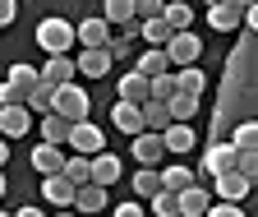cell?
I'll return each mask as SVG.
<instances>
[{
    "instance_id": "cell-17",
    "label": "cell",
    "mask_w": 258,
    "mask_h": 217,
    "mask_svg": "<svg viewBox=\"0 0 258 217\" xmlns=\"http://www.w3.org/2000/svg\"><path fill=\"white\" fill-rule=\"evenodd\" d=\"M79 65V74H92V79H102L106 70H111V51L106 46H83V56L74 60Z\"/></svg>"
},
{
    "instance_id": "cell-20",
    "label": "cell",
    "mask_w": 258,
    "mask_h": 217,
    "mask_svg": "<svg viewBox=\"0 0 258 217\" xmlns=\"http://www.w3.org/2000/svg\"><path fill=\"white\" fill-rule=\"evenodd\" d=\"M79 42L83 46H111V23L97 14V19H83L79 23Z\"/></svg>"
},
{
    "instance_id": "cell-34",
    "label": "cell",
    "mask_w": 258,
    "mask_h": 217,
    "mask_svg": "<svg viewBox=\"0 0 258 217\" xmlns=\"http://www.w3.org/2000/svg\"><path fill=\"white\" fill-rule=\"evenodd\" d=\"M152 212H157V217H184V212H180V194H171V190L152 194Z\"/></svg>"
},
{
    "instance_id": "cell-30",
    "label": "cell",
    "mask_w": 258,
    "mask_h": 217,
    "mask_svg": "<svg viewBox=\"0 0 258 217\" xmlns=\"http://www.w3.org/2000/svg\"><path fill=\"white\" fill-rule=\"evenodd\" d=\"M194 180H199V176H194L189 167H166V171H161V185H166V190L171 194H180V190H189V185Z\"/></svg>"
},
{
    "instance_id": "cell-16",
    "label": "cell",
    "mask_w": 258,
    "mask_h": 217,
    "mask_svg": "<svg viewBox=\"0 0 258 217\" xmlns=\"http://www.w3.org/2000/svg\"><path fill=\"white\" fill-rule=\"evenodd\" d=\"M74 74H79V65L70 56H46V65H42V79L51 83V88H60V83H74Z\"/></svg>"
},
{
    "instance_id": "cell-6",
    "label": "cell",
    "mask_w": 258,
    "mask_h": 217,
    "mask_svg": "<svg viewBox=\"0 0 258 217\" xmlns=\"http://www.w3.org/2000/svg\"><path fill=\"white\" fill-rule=\"evenodd\" d=\"M28 130H32V106H28V102H19V106H0V134H5L10 143L23 139Z\"/></svg>"
},
{
    "instance_id": "cell-14",
    "label": "cell",
    "mask_w": 258,
    "mask_h": 217,
    "mask_svg": "<svg viewBox=\"0 0 258 217\" xmlns=\"http://www.w3.org/2000/svg\"><path fill=\"white\" fill-rule=\"evenodd\" d=\"M208 208H212L208 185H199V180H194L189 190H180V212H184V217H208Z\"/></svg>"
},
{
    "instance_id": "cell-8",
    "label": "cell",
    "mask_w": 258,
    "mask_h": 217,
    "mask_svg": "<svg viewBox=\"0 0 258 217\" xmlns=\"http://www.w3.org/2000/svg\"><path fill=\"white\" fill-rule=\"evenodd\" d=\"M70 148L83 152V157H97V152H106V139H102V130H97L92 120H79L70 130Z\"/></svg>"
},
{
    "instance_id": "cell-24",
    "label": "cell",
    "mask_w": 258,
    "mask_h": 217,
    "mask_svg": "<svg viewBox=\"0 0 258 217\" xmlns=\"http://www.w3.org/2000/svg\"><path fill=\"white\" fill-rule=\"evenodd\" d=\"M143 120H148V130H157V134H166L171 130V106L166 102H143Z\"/></svg>"
},
{
    "instance_id": "cell-50",
    "label": "cell",
    "mask_w": 258,
    "mask_h": 217,
    "mask_svg": "<svg viewBox=\"0 0 258 217\" xmlns=\"http://www.w3.org/2000/svg\"><path fill=\"white\" fill-rule=\"evenodd\" d=\"M208 5H217V0H208Z\"/></svg>"
},
{
    "instance_id": "cell-42",
    "label": "cell",
    "mask_w": 258,
    "mask_h": 217,
    "mask_svg": "<svg viewBox=\"0 0 258 217\" xmlns=\"http://www.w3.org/2000/svg\"><path fill=\"white\" fill-rule=\"evenodd\" d=\"M111 217H143V208H139V203H120Z\"/></svg>"
},
{
    "instance_id": "cell-45",
    "label": "cell",
    "mask_w": 258,
    "mask_h": 217,
    "mask_svg": "<svg viewBox=\"0 0 258 217\" xmlns=\"http://www.w3.org/2000/svg\"><path fill=\"white\" fill-rule=\"evenodd\" d=\"M14 217H46V212H42V208H19Z\"/></svg>"
},
{
    "instance_id": "cell-48",
    "label": "cell",
    "mask_w": 258,
    "mask_h": 217,
    "mask_svg": "<svg viewBox=\"0 0 258 217\" xmlns=\"http://www.w3.org/2000/svg\"><path fill=\"white\" fill-rule=\"evenodd\" d=\"M0 194H5V171H0Z\"/></svg>"
},
{
    "instance_id": "cell-40",
    "label": "cell",
    "mask_w": 258,
    "mask_h": 217,
    "mask_svg": "<svg viewBox=\"0 0 258 217\" xmlns=\"http://www.w3.org/2000/svg\"><path fill=\"white\" fill-rule=\"evenodd\" d=\"M208 217H244V212H240V203L221 199V203H212V208H208Z\"/></svg>"
},
{
    "instance_id": "cell-36",
    "label": "cell",
    "mask_w": 258,
    "mask_h": 217,
    "mask_svg": "<svg viewBox=\"0 0 258 217\" xmlns=\"http://www.w3.org/2000/svg\"><path fill=\"white\" fill-rule=\"evenodd\" d=\"M240 152L244 148H258V120H244V125H235V139H231Z\"/></svg>"
},
{
    "instance_id": "cell-2",
    "label": "cell",
    "mask_w": 258,
    "mask_h": 217,
    "mask_svg": "<svg viewBox=\"0 0 258 217\" xmlns=\"http://www.w3.org/2000/svg\"><path fill=\"white\" fill-rule=\"evenodd\" d=\"M226 171H240V148L235 143H208L203 148V176H226Z\"/></svg>"
},
{
    "instance_id": "cell-43",
    "label": "cell",
    "mask_w": 258,
    "mask_h": 217,
    "mask_svg": "<svg viewBox=\"0 0 258 217\" xmlns=\"http://www.w3.org/2000/svg\"><path fill=\"white\" fill-rule=\"evenodd\" d=\"M244 28H249V33H258V0L244 10Z\"/></svg>"
},
{
    "instance_id": "cell-38",
    "label": "cell",
    "mask_w": 258,
    "mask_h": 217,
    "mask_svg": "<svg viewBox=\"0 0 258 217\" xmlns=\"http://www.w3.org/2000/svg\"><path fill=\"white\" fill-rule=\"evenodd\" d=\"M19 102H28V97H23V88L5 79V83H0V106H19Z\"/></svg>"
},
{
    "instance_id": "cell-12",
    "label": "cell",
    "mask_w": 258,
    "mask_h": 217,
    "mask_svg": "<svg viewBox=\"0 0 258 217\" xmlns=\"http://www.w3.org/2000/svg\"><path fill=\"white\" fill-rule=\"evenodd\" d=\"M64 162H70V152H64L60 143H42V148H32V167H37L42 176H55V171H64Z\"/></svg>"
},
{
    "instance_id": "cell-13",
    "label": "cell",
    "mask_w": 258,
    "mask_h": 217,
    "mask_svg": "<svg viewBox=\"0 0 258 217\" xmlns=\"http://www.w3.org/2000/svg\"><path fill=\"white\" fill-rule=\"evenodd\" d=\"M74 208H79L83 217H97V212L106 208V185H97V180L79 185V194H74Z\"/></svg>"
},
{
    "instance_id": "cell-7",
    "label": "cell",
    "mask_w": 258,
    "mask_h": 217,
    "mask_svg": "<svg viewBox=\"0 0 258 217\" xmlns=\"http://www.w3.org/2000/svg\"><path fill=\"white\" fill-rule=\"evenodd\" d=\"M134 157H139V167H157L161 157H166V134H157V130H143V134H134Z\"/></svg>"
},
{
    "instance_id": "cell-31",
    "label": "cell",
    "mask_w": 258,
    "mask_h": 217,
    "mask_svg": "<svg viewBox=\"0 0 258 217\" xmlns=\"http://www.w3.org/2000/svg\"><path fill=\"white\" fill-rule=\"evenodd\" d=\"M10 83H19L23 97H28V92L42 83V70H32V65H23V60H19V65H10Z\"/></svg>"
},
{
    "instance_id": "cell-29",
    "label": "cell",
    "mask_w": 258,
    "mask_h": 217,
    "mask_svg": "<svg viewBox=\"0 0 258 217\" xmlns=\"http://www.w3.org/2000/svg\"><path fill=\"white\" fill-rule=\"evenodd\" d=\"M175 79H180V92H189V97H203V88H208V79H203L199 65H184Z\"/></svg>"
},
{
    "instance_id": "cell-25",
    "label": "cell",
    "mask_w": 258,
    "mask_h": 217,
    "mask_svg": "<svg viewBox=\"0 0 258 217\" xmlns=\"http://www.w3.org/2000/svg\"><path fill=\"white\" fill-rule=\"evenodd\" d=\"M102 19H106V23H120V28L134 23V19H139V14H134V0H102Z\"/></svg>"
},
{
    "instance_id": "cell-47",
    "label": "cell",
    "mask_w": 258,
    "mask_h": 217,
    "mask_svg": "<svg viewBox=\"0 0 258 217\" xmlns=\"http://www.w3.org/2000/svg\"><path fill=\"white\" fill-rule=\"evenodd\" d=\"M231 5H240V10H249V5H253V0H231Z\"/></svg>"
},
{
    "instance_id": "cell-22",
    "label": "cell",
    "mask_w": 258,
    "mask_h": 217,
    "mask_svg": "<svg viewBox=\"0 0 258 217\" xmlns=\"http://www.w3.org/2000/svg\"><path fill=\"white\" fill-rule=\"evenodd\" d=\"M120 157H115V152H97V157H92V180L97 185H115L120 180Z\"/></svg>"
},
{
    "instance_id": "cell-32",
    "label": "cell",
    "mask_w": 258,
    "mask_h": 217,
    "mask_svg": "<svg viewBox=\"0 0 258 217\" xmlns=\"http://www.w3.org/2000/svg\"><path fill=\"white\" fill-rule=\"evenodd\" d=\"M64 176H70L74 185H88V180H92V157H83V152H74V157L64 162Z\"/></svg>"
},
{
    "instance_id": "cell-15",
    "label": "cell",
    "mask_w": 258,
    "mask_h": 217,
    "mask_svg": "<svg viewBox=\"0 0 258 217\" xmlns=\"http://www.w3.org/2000/svg\"><path fill=\"white\" fill-rule=\"evenodd\" d=\"M120 97H124V102H139V106H143V102L152 97V79H148V74H139V70L120 74Z\"/></svg>"
},
{
    "instance_id": "cell-41",
    "label": "cell",
    "mask_w": 258,
    "mask_h": 217,
    "mask_svg": "<svg viewBox=\"0 0 258 217\" xmlns=\"http://www.w3.org/2000/svg\"><path fill=\"white\" fill-rule=\"evenodd\" d=\"M19 19V0H0V28Z\"/></svg>"
},
{
    "instance_id": "cell-9",
    "label": "cell",
    "mask_w": 258,
    "mask_h": 217,
    "mask_svg": "<svg viewBox=\"0 0 258 217\" xmlns=\"http://www.w3.org/2000/svg\"><path fill=\"white\" fill-rule=\"evenodd\" d=\"M111 120H115V130H124L129 139H134V134H143L148 130V120H143V106L139 102H115V111H111Z\"/></svg>"
},
{
    "instance_id": "cell-46",
    "label": "cell",
    "mask_w": 258,
    "mask_h": 217,
    "mask_svg": "<svg viewBox=\"0 0 258 217\" xmlns=\"http://www.w3.org/2000/svg\"><path fill=\"white\" fill-rule=\"evenodd\" d=\"M55 217H83V212H79V208H60Z\"/></svg>"
},
{
    "instance_id": "cell-19",
    "label": "cell",
    "mask_w": 258,
    "mask_h": 217,
    "mask_svg": "<svg viewBox=\"0 0 258 217\" xmlns=\"http://www.w3.org/2000/svg\"><path fill=\"white\" fill-rule=\"evenodd\" d=\"M70 130H74V120H64L60 111L42 116V143H60V148H70Z\"/></svg>"
},
{
    "instance_id": "cell-21",
    "label": "cell",
    "mask_w": 258,
    "mask_h": 217,
    "mask_svg": "<svg viewBox=\"0 0 258 217\" xmlns=\"http://www.w3.org/2000/svg\"><path fill=\"white\" fill-rule=\"evenodd\" d=\"M129 190H134L139 199H152V194L166 190V185H161V171H157V167H139V171H134V180H129Z\"/></svg>"
},
{
    "instance_id": "cell-35",
    "label": "cell",
    "mask_w": 258,
    "mask_h": 217,
    "mask_svg": "<svg viewBox=\"0 0 258 217\" xmlns=\"http://www.w3.org/2000/svg\"><path fill=\"white\" fill-rule=\"evenodd\" d=\"M180 92V79L175 74H161V79H152V102H171Z\"/></svg>"
},
{
    "instance_id": "cell-11",
    "label": "cell",
    "mask_w": 258,
    "mask_h": 217,
    "mask_svg": "<svg viewBox=\"0 0 258 217\" xmlns=\"http://www.w3.org/2000/svg\"><path fill=\"white\" fill-rule=\"evenodd\" d=\"M208 23L217 28V33H235V28L244 23V10L231 5V0H217V5H208Z\"/></svg>"
},
{
    "instance_id": "cell-49",
    "label": "cell",
    "mask_w": 258,
    "mask_h": 217,
    "mask_svg": "<svg viewBox=\"0 0 258 217\" xmlns=\"http://www.w3.org/2000/svg\"><path fill=\"white\" fill-rule=\"evenodd\" d=\"M0 217H14V212H0Z\"/></svg>"
},
{
    "instance_id": "cell-10",
    "label": "cell",
    "mask_w": 258,
    "mask_h": 217,
    "mask_svg": "<svg viewBox=\"0 0 258 217\" xmlns=\"http://www.w3.org/2000/svg\"><path fill=\"white\" fill-rule=\"evenodd\" d=\"M217 199H231V203H244V194L253 190V180L244 176V171H226V176H217Z\"/></svg>"
},
{
    "instance_id": "cell-5",
    "label": "cell",
    "mask_w": 258,
    "mask_h": 217,
    "mask_svg": "<svg viewBox=\"0 0 258 217\" xmlns=\"http://www.w3.org/2000/svg\"><path fill=\"white\" fill-rule=\"evenodd\" d=\"M166 56H171V65H180V70H184V65H199V56H203V37H194L189 28H184V33L171 37Z\"/></svg>"
},
{
    "instance_id": "cell-26",
    "label": "cell",
    "mask_w": 258,
    "mask_h": 217,
    "mask_svg": "<svg viewBox=\"0 0 258 217\" xmlns=\"http://www.w3.org/2000/svg\"><path fill=\"white\" fill-rule=\"evenodd\" d=\"M194 148V130L184 125V120H171V130H166V152H189Z\"/></svg>"
},
{
    "instance_id": "cell-44",
    "label": "cell",
    "mask_w": 258,
    "mask_h": 217,
    "mask_svg": "<svg viewBox=\"0 0 258 217\" xmlns=\"http://www.w3.org/2000/svg\"><path fill=\"white\" fill-rule=\"evenodd\" d=\"M5 162H10V139L0 134V167H5Z\"/></svg>"
},
{
    "instance_id": "cell-37",
    "label": "cell",
    "mask_w": 258,
    "mask_h": 217,
    "mask_svg": "<svg viewBox=\"0 0 258 217\" xmlns=\"http://www.w3.org/2000/svg\"><path fill=\"white\" fill-rule=\"evenodd\" d=\"M134 14L139 19H161L166 14V0H134Z\"/></svg>"
},
{
    "instance_id": "cell-33",
    "label": "cell",
    "mask_w": 258,
    "mask_h": 217,
    "mask_svg": "<svg viewBox=\"0 0 258 217\" xmlns=\"http://www.w3.org/2000/svg\"><path fill=\"white\" fill-rule=\"evenodd\" d=\"M199 102H203V97H189V92H175V97L166 102V106H171V120H189L194 111H199Z\"/></svg>"
},
{
    "instance_id": "cell-3",
    "label": "cell",
    "mask_w": 258,
    "mask_h": 217,
    "mask_svg": "<svg viewBox=\"0 0 258 217\" xmlns=\"http://www.w3.org/2000/svg\"><path fill=\"white\" fill-rule=\"evenodd\" d=\"M88 92L79 88V83H60L55 88V111L64 116V120H74V125H79V120H88Z\"/></svg>"
},
{
    "instance_id": "cell-27",
    "label": "cell",
    "mask_w": 258,
    "mask_h": 217,
    "mask_svg": "<svg viewBox=\"0 0 258 217\" xmlns=\"http://www.w3.org/2000/svg\"><path fill=\"white\" fill-rule=\"evenodd\" d=\"M166 23L175 28V33H184V28L194 23V5L189 0H166Z\"/></svg>"
},
{
    "instance_id": "cell-1",
    "label": "cell",
    "mask_w": 258,
    "mask_h": 217,
    "mask_svg": "<svg viewBox=\"0 0 258 217\" xmlns=\"http://www.w3.org/2000/svg\"><path fill=\"white\" fill-rule=\"evenodd\" d=\"M74 42H79V28H70L64 19H42L37 23V46L46 56H70Z\"/></svg>"
},
{
    "instance_id": "cell-28",
    "label": "cell",
    "mask_w": 258,
    "mask_h": 217,
    "mask_svg": "<svg viewBox=\"0 0 258 217\" xmlns=\"http://www.w3.org/2000/svg\"><path fill=\"white\" fill-rule=\"evenodd\" d=\"M28 106H32V111H42V116H51V111H55V88H51V83L42 79L37 88L28 92Z\"/></svg>"
},
{
    "instance_id": "cell-23",
    "label": "cell",
    "mask_w": 258,
    "mask_h": 217,
    "mask_svg": "<svg viewBox=\"0 0 258 217\" xmlns=\"http://www.w3.org/2000/svg\"><path fill=\"white\" fill-rule=\"evenodd\" d=\"M139 23H143V42H148V46H171L175 28L166 23V14H161V19H139Z\"/></svg>"
},
{
    "instance_id": "cell-39",
    "label": "cell",
    "mask_w": 258,
    "mask_h": 217,
    "mask_svg": "<svg viewBox=\"0 0 258 217\" xmlns=\"http://www.w3.org/2000/svg\"><path fill=\"white\" fill-rule=\"evenodd\" d=\"M240 171L258 185V148H244V152H240Z\"/></svg>"
},
{
    "instance_id": "cell-18",
    "label": "cell",
    "mask_w": 258,
    "mask_h": 217,
    "mask_svg": "<svg viewBox=\"0 0 258 217\" xmlns=\"http://www.w3.org/2000/svg\"><path fill=\"white\" fill-rule=\"evenodd\" d=\"M139 74H148V79H161V74H171V56H166V46H148L143 56H139V65H134Z\"/></svg>"
},
{
    "instance_id": "cell-4",
    "label": "cell",
    "mask_w": 258,
    "mask_h": 217,
    "mask_svg": "<svg viewBox=\"0 0 258 217\" xmlns=\"http://www.w3.org/2000/svg\"><path fill=\"white\" fill-rule=\"evenodd\" d=\"M74 194H79V185L64 176V171H55V176H42V199L51 203V208H74Z\"/></svg>"
}]
</instances>
